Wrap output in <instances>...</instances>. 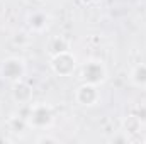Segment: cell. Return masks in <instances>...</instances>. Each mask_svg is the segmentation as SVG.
Returning a JSON list of instances; mask_svg holds the SVG:
<instances>
[{"label":"cell","instance_id":"obj_1","mask_svg":"<svg viewBox=\"0 0 146 144\" xmlns=\"http://www.w3.org/2000/svg\"><path fill=\"white\" fill-rule=\"evenodd\" d=\"M54 120H56V114L49 104H44V102L29 104V110L26 114V122H27L29 129L46 131L54 124Z\"/></svg>","mask_w":146,"mask_h":144},{"label":"cell","instance_id":"obj_2","mask_svg":"<svg viewBox=\"0 0 146 144\" xmlns=\"http://www.w3.org/2000/svg\"><path fill=\"white\" fill-rule=\"evenodd\" d=\"M76 71H78V78L83 83H92V85H99V87H102L109 78L106 63L99 58L85 59L82 65H78Z\"/></svg>","mask_w":146,"mask_h":144},{"label":"cell","instance_id":"obj_3","mask_svg":"<svg viewBox=\"0 0 146 144\" xmlns=\"http://www.w3.org/2000/svg\"><path fill=\"white\" fill-rule=\"evenodd\" d=\"M26 71H27V65H26V59L21 56H9L0 63V76L3 81L10 85L24 80Z\"/></svg>","mask_w":146,"mask_h":144},{"label":"cell","instance_id":"obj_12","mask_svg":"<svg viewBox=\"0 0 146 144\" xmlns=\"http://www.w3.org/2000/svg\"><path fill=\"white\" fill-rule=\"evenodd\" d=\"M78 2H80L82 5H85V7H90V5H94L97 0H78Z\"/></svg>","mask_w":146,"mask_h":144},{"label":"cell","instance_id":"obj_5","mask_svg":"<svg viewBox=\"0 0 146 144\" xmlns=\"http://www.w3.org/2000/svg\"><path fill=\"white\" fill-rule=\"evenodd\" d=\"M73 98L75 102L80 105V107H97L102 100V92H100V87L99 85H92V83H80L76 88H75V93H73Z\"/></svg>","mask_w":146,"mask_h":144},{"label":"cell","instance_id":"obj_11","mask_svg":"<svg viewBox=\"0 0 146 144\" xmlns=\"http://www.w3.org/2000/svg\"><path fill=\"white\" fill-rule=\"evenodd\" d=\"M36 143H60V139H58V137H53V136L42 134V136H39L36 139Z\"/></svg>","mask_w":146,"mask_h":144},{"label":"cell","instance_id":"obj_13","mask_svg":"<svg viewBox=\"0 0 146 144\" xmlns=\"http://www.w3.org/2000/svg\"><path fill=\"white\" fill-rule=\"evenodd\" d=\"M36 2H44V0H36Z\"/></svg>","mask_w":146,"mask_h":144},{"label":"cell","instance_id":"obj_6","mask_svg":"<svg viewBox=\"0 0 146 144\" xmlns=\"http://www.w3.org/2000/svg\"><path fill=\"white\" fill-rule=\"evenodd\" d=\"M53 19L51 15L42 10V9H36V10H31L27 15H26V27L31 34H42L49 29Z\"/></svg>","mask_w":146,"mask_h":144},{"label":"cell","instance_id":"obj_10","mask_svg":"<svg viewBox=\"0 0 146 144\" xmlns=\"http://www.w3.org/2000/svg\"><path fill=\"white\" fill-rule=\"evenodd\" d=\"M131 115H133V117H136L143 126H146V102L134 105L133 112H131Z\"/></svg>","mask_w":146,"mask_h":144},{"label":"cell","instance_id":"obj_9","mask_svg":"<svg viewBox=\"0 0 146 144\" xmlns=\"http://www.w3.org/2000/svg\"><path fill=\"white\" fill-rule=\"evenodd\" d=\"M66 49H72L68 39H65V37H54V39L49 41V56H53L56 53H61V51H66Z\"/></svg>","mask_w":146,"mask_h":144},{"label":"cell","instance_id":"obj_8","mask_svg":"<svg viewBox=\"0 0 146 144\" xmlns=\"http://www.w3.org/2000/svg\"><path fill=\"white\" fill-rule=\"evenodd\" d=\"M127 80H129V83H131L133 87L145 90L146 88V63H138V65H134V66L129 70Z\"/></svg>","mask_w":146,"mask_h":144},{"label":"cell","instance_id":"obj_4","mask_svg":"<svg viewBox=\"0 0 146 144\" xmlns=\"http://www.w3.org/2000/svg\"><path fill=\"white\" fill-rule=\"evenodd\" d=\"M49 68L58 76H72L78 68L76 56L72 53V49L56 53V54L49 56Z\"/></svg>","mask_w":146,"mask_h":144},{"label":"cell","instance_id":"obj_7","mask_svg":"<svg viewBox=\"0 0 146 144\" xmlns=\"http://www.w3.org/2000/svg\"><path fill=\"white\" fill-rule=\"evenodd\" d=\"M10 97L17 105H27L29 107V104H33V87L27 81L21 80V81L12 85Z\"/></svg>","mask_w":146,"mask_h":144}]
</instances>
